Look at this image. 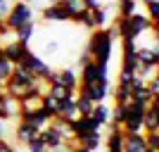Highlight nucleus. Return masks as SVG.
<instances>
[{"mask_svg": "<svg viewBox=\"0 0 159 152\" xmlns=\"http://www.w3.org/2000/svg\"><path fill=\"white\" fill-rule=\"evenodd\" d=\"M114 38H116L114 26L112 29H95V31H90L88 48H86V53L90 55V60L98 62V64H109V60H112V48H114Z\"/></svg>", "mask_w": 159, "mask_h": 152, "instance_id": "obj_1", "label": "nucleus"}, {"mask_svg": "<svg viewBox=\"0 0 159 152\" xmlns=\"http://www.w3.org/2000/svg\"><path fill=\"white\" fill-rule=\"evenodd\" d=\"M33 7L26 5V2H21V0H17V2H12V7H10V12H7L5 17V24L10 31H14V29L24 26L26 21H33Z\"/></svg>", "mask_w": 159, "mask_h": 152, "instance_id": "obj_2", "label": "nucleus"}, {"mask_svg": "<svg viewBox=\"0 0 159 152\" xmlns=\"http://www.w3.org/2000/svg\"><path fill=\"white\" fill-rule=\"evenodd\" d=\"M98 81H109V64H98V62H86L79 71V86H90Z\"/></svg>", "mask_w": 159, "mask_h": 152, "instance_id": "obj_3", "label": "nucleus"}, {"mask_svg": "<svg viewBox=\"0 0 159 152\" xmlns=\"http://www.w3.org/2000/svg\"><path fill=\"white\" fill-rule=\"evenodd\" d=\"M147 105H140V102H131L126 107V117H124V133H143V114H145Z\"/></svg>", "mask_w": 159, "mask_h": 152, "instance_id": "obj_4", "label": "nucleus"}, {"mask_svg": "<svg viewBox=\"0 0 159 152\" xmlns=\"http://www.w3.org/2000/svg\"><path fill=\"white\" fill-rule=\"evenodd\" d=\"M24 67H26V69H29V71H31L38 81H45L48 76H50V71H52V69H50V64H48L40 55H36V53H29V55H26Z\"/></svg>", "mask_w": 159, "mask_h": 152, "instance_id": "obj_5", "label": "nucleus"}, {"mask_svg": "<svg viewBox=\"0 0 159 152\" xmlns=\"http://www.w3.org/2000/svg\"><path fill=\"white\" fill-rule=\"evenodd\" d=\"M76 90L86 93L88 98H90V100L95 102V105H98V102H105V100L109 98L112 83H109V81H98V83H90V86H79Z\"/></svg>", "mask_w": 159, "mask_h": 152, "instance_id": "obj_6", "label": "nucleus"}, {"mask_svg": "<svg viewBox=\"0 0 159 152\" xmlns=\"http://www.w3.org/2000/svg\"><path fill=\"white\" fill-rule=\"evenodd\" d=\"M2 53H5V60L10 62V64H24L26 55L31 53V48L21 45V43H17V40H12V43L2 45Z\"/></svg>", "mask_w": 159, "mask_h": 152, "instance_id": "obj_7", "label": "nucleus"}, {"mask_svg": "<svg viewBox=\"0 0 159 152\" xmlns=\"http://www.w3.org/2000/svg\"><path fill=\"white\" fill-rule=\"evenodd\" d=\"M152 131H159V102L157 100H152L145 107V114H143V133H152Z\"/></svg>", "mask_w": 159, "mask_h": 152, "instance_id": "obj_8", "label": "nucleus"}, {"mask_svg": "<svg viewBox=\"0 0 159 152\" xmlns=\"http://www.w3.org/2000/svg\"><path fill=\"white\" fill-rule=\"evenodd\" d=\"M140 64L150 67V69H157L159 67V43H152V48L145 45V48H138V53H135Z\"/></svg>", "mask_w": 159, "mask_h": 152, "instance_id": "obj_9", "label": "nucleus"}, {"mask_svg": "<svg viewBox=\"0 0 159 152\" xmlns=\"http://www.w3.org/2000/svg\"><path fill=\"white\" fill-rule=\"evenodd\" d=\"M0 119L2 121H12L19 119V100L12 98V95H2V102H0Z\"/></svg>", "mask_w": 159, "mask_h": 152, "instance_id": "obj_10", "label": "nucleus"}, {"mask_svg": "<svg viewBox=\"0 0 159 152\" xmlns=\"http://www.w3.org/2000/svg\"><path fill=\"white\" fill-rule=\"evenodd\" d=\"M38 140L43 143V145H45V150H48V152L55 150V147L60 145V143H64V140H62V136H60V131H57L52 124H48L45 128H40V131H38Z\"/></svg>", "mask_w": 159, "mask_h": 152, "instance_id": "obj_11", "label": "nucleus"}, {"mask_svg": "<svg viewBox=\"0 0 159 152\" xmlns=\"http://www.w3.org/2000/svg\"><path fill=\"white\" fill-rule=\"evenodd\" d=\"M40 14H43V19H45L48 24H64V21H69V12H66L57 0H55L50 7H45Z\"/></svg>", "mask_w": 159, "mask_h": 152, "instance_id": "obj_12", "label": "nucleus"}, {"mask_svg": "<svg viewBox=\"0 0 159 152\" xmlns=\"http://www.w3.org/2000/svg\"><path fill=\"white\" fill-rule=\"evenodd\" d=\"M93 131H100L98 126L93 124V119L90 117H79L76 121H71V133H74V143H79L83 136H88V133Z\"/></svg>", "mask_w": 159, "mask_h": 152, "instance_id": "obj_13", "label": "nucleus"}, {"mask_svg": "<svg viewBox=\"0 0 159 152\" xmlns=\"http://www.w3.org/2000/svg\"><path fill=\"white\" fill-rule=\"evenodd\" d=\"M145 133H124V152H145Z\"/></svg>", "mask_w": 159, "mask_h": 152, "instance_id": "obj_14", "label": "nucleus"}, {"mask_svg": "<svg viewBox=\"0 0 159 152\" xmlns=\"http://www.w3.org/2000/svg\"><path fill=\"white\" fill-rule=\"evenodd\" d=\"M14 138H17V143L26 145V143H31L33 138H38V128L19 119V121H17V128H14Z\"/></svg>", "mask_w": 159, "mask_h": 152, "instance_id": "obj_15", "label": "nucleus"}, {"mask_svg": "<svg viewBox=\"0 0 159 152\" xmlns=\"http://www.w3.org/2000/svg\"><path fill=\"white\" fill-rule=\"evenodd\" d=\"M55 83H62V86L76 90V88H79V71H76L74 67L60 69V71H55Z\"/></svg>", "mask_w": 159, "mask_h": 152, "instance_id": "obj_16", "label": "nucleus"}, {"mask_svg": "<svg viewBox=\"0 0 159 152\" xmlns=\"http://www.w3.org/2000/svg\"><path fill=\"white\" fill-rule=\"evenodd\" d=\"M45 95L55 98L57 102H64V100H74V98H76V90L62 86V83H50V86L45 88Z\"/></svg>", "mask_w": 159, "mask_h": 152, "instance_id": "obj_17", "label": "nucleus"}, {"mask_svg": "<svg viewBox=\"0 0 159 152\" xmlns=\"http://www.w3.org/2000/svg\"><path fill=\"white\" fill-rule=\"evenodd\" d=\"M57 2L69 12V21H76L83 12H88V7H86L83 0H57Z\"/></svg>", "mask_w": 159, "mask_h": 152, "instance_id": "obj_18", "label": "nucleus"}, {"mask_svg": "<svg viewBox=\"0 0 159 152\" xmlns=\"http://www.w3.org/2000/svg\"><path fill=\"white\" fill-rule=\"evenodd\" d=\"M19 119L21 121H26V124H31V126H36V128H45L48 124H50V117H48L43 109H36V112H29V114H19Z\"/></svg>", "mask_w": 159, "mask_h": 152, "instance_id": "obj_19", "label": "nucleus"}, {"mask_svg": "<svg viewBox=\"0 0 159 152\" xmlns=\"http://www.w3.org/2000/svg\"><path fill=\"white\" fill-rule=\"evenodd\" d=\"M14 40L17 43H21V45H29L31 43V38L36 36V21H26L24 26H19V29H14Z\"/></svg>", "mask_w": 159, "mask_h": 152, "instance_id": "obj_20", "label": "nucleus"}, {"mask_svg": "<svg viewBox=\"0 0 159 152\" xmlns=\"http://www.w3.org/2000/svg\"><path fill=\"white\" fill-rule=\"evenodd\" d=\"M90 119H93V124L98 126V128L107 126V124H109V107H107L105 102H98V105H93V112H90Z\"/></svg>", "mask_w": 159, "mask_h": 152, "instance_id": "obj_21", "label": "nucleus"}, {"mask_svg": "<svg viewBox=\"0 0 159 152\" xmlns=\"http://www.w3.org/2000/svg\"><path fill=\"white\" fill-rule=\"evenodd\" d=\"M57 117L71 124V121L79 119L81 114H79V107H76V102H74V100H64V102H60V112H57Z\"/></svg>", "mask_w": 159, "mask_h": 152, "instance_id": "obj_22", "label": "nucleus"}, {"mask_svg": "<svg viewBox=\"0 0 159 152\" xmlns=\"http://www.w3.org/2000/svg\"><path fill=\"white\" fill-rule=\"evenodd\" d=\"M76 145H81V147H86V150H90V152H95L100 145H102V133L100 131H93V133H88V136H83V138L76 143Z\"/></svg>", "mask_w": 159, "mask_h": 152, "instance_id": "obj_23", "label": "nucleus"}, {"mask_svg": "<svg viewBox=\"0 0 159 152\" xmlns=\"http://www.w3.org/2000/svg\"><path fill=\"white\" fill-rule=\"evenodd\" d=\"M74 102H76V107H79V114H81V117H90V112H93V105H95V102L88 98L86 93H81V90H79V93H76V98H74Z\"/></svg>", "mask_w": 159, "mask_h": 152, "instance_id": "obj_24", "label": "nucleus"}, {"mask_svg": "<svg viewBox=\"0 0 159 152\" xmlns=\"http://www.w3.org/2000/svg\"><path fill=\"white\" fill-rule=\"evenodd\" d=\"M112 98H114V105H121V107H128V105L133 102V98H131V88L119 86V83H116V88H114Z\"/></svg>", "mask_w": 159, "mask_h": 152, "instance_id": "obj_25", "label": "nucleus"}, {"mask_svg": "<svg viewBox=\"0 0 159 152\" xmlns=\"http://www.w3.org/2000/svg\"><path fill=\"white\" fill-rule=\"evenodd\" d=\"M50 124L60 131V136H62V140H66V143H74V133H71V124L69 121H64V119H60V117H55V119H50Z\"/></svg>", "mask_w": 159, "mask_h": 152, "instance_id": "obj_26", "label": "nucleus"}, {"mask_svg": "<svg viewBox=\"0 0 159 152\" xmlns=\"http://www.w3.org/2000/svg\"><path fill=\"white\" fill-rule=\"evenodd\" d=\"M40 109H43L50 119H55L57 112H60V102H57L55 98H50V95H43V100H40Z\"/></svg>", "mask_w": 159, "mask_h": 152, "instance_id": "obj_27", "label": "nucleus"}, {"mask_svg": "<svg viewBox=\"0 0 159 152\" xmlns=\"http://www.w3.org/2000/svg\"><path fill=\"white\" fill-rule=\"evenodd\" d=\"M131 98H133V102H140V105H150V102H152V98H150L145 83H140L138 88H133V90H131Z\"/></svg>", "mask_w": 159, "mask_h": 152, "instance_id": "obj_28", "label": "nucleus"}, {"mask_svg": "<svg viewBox=\"0 0 159 152\" xmlns=\"http://www.w3.org/2000/svg\"><path fill=\"white\" fill-rule=\"evenodd\" d=\"M93 12V19H95V29H107V24H109V17H107V7H95V10H90Z\"/></svg>", "mask_w": 159, "mask_h": 152, "instance_id": "obj_29", "label": "nucleus"}, {"mask_svg": "<svg viewBox=\"0 0 159 152\" xmlns=\"http://www.w3.org/2000/svg\"><path fill=\"white\" fill-rule=\"evenodd\" d=\"M138 12V0H119V17H131Z\"/></svg>", "mask_w": 159, "mask_h": 152, "instance_id": "obj_30", "label": "nucleus"}, {"mask_svg": "<svg viewBox=\"0 0 159 152\" xmlns=\"http://www.w3.org/2000/svg\"><path fill=\"white\" fill-rule=\"evenodd\" d=\"M74 24H81V26H86L88 31H95V19H93V12H90V10H88V12H83L79 19L74 21Z\"/></svg>", "mask_w": 159, "mask_h": 152, "instance_id": "obj_31", "label": "nucleus"}, {"mask_svg": "<svg viewBox=\"0 0 159 152\" xmlns=\"http://www.w3.org/2000/svg\"><path fill=\"white\" fill-rule=\"evenodd\" d=\"M147 86V93H150V98L152 100H159V76H152V79L145 83Z\"/></svg>", "mask_w": 159, "mask_h": 152, "instance_id": "obj_32", "label": "nucleus"}, {"mask_svg": "<svg viewBox=\"0 0 159 152\" xmlns=\"http://www.w3.org/2000/svg\"><path fill=\"white\" fill-rule=\"evenodd\" d=\"M21 2H26V5H31L33 7V12H43V10H45V7H50L55 2V0H21Z\"/></svg>", "mask_w": 159, "mask_h": 152, "instance_id": "obj_33", "label": "nucleus"}, {"mask_svg": "<svg viewBox=\"0 0 159 152\" xmlns=\"http://www.w3.org/2000/svg\"><path fill=\"white\" fill-rule=\"evenodd\" d=\"M147 19L150 21H159V0H154V2H147Z\"/></svg>", "mask_w": 159, "mask_h": 152, "instance_id": "obj_34", "label": "nucleus"}, {"mask_svg": "<svg viewBox=\"0 0 159 152\" xmlns=\"http://www.w3.org/2000/svg\"><path fill=\"white\" fill-rule=\"evenodd\" d=\"M133 79H135V74H133V71H128V69H121V71H119V86H131V83H133Z\"/></svg>", "mask_w": 159, "mask_h": 152, "instance_id": "obj_35", "label": "nucleus"}, {"mask_svg": "<svg viewBox=\"0 0 159 152\" xmlns=\"http://www.w3.org/2000/svg\"><path fill=\"white\" fill-rule=\"evenodd\" d=\"M145 143L150 150H159V131H152V133H145Z\"/></svg>", "mask_w": 159, "mask_h": 152, "instance_id": "obj_36", "label": "nucleus"}, {"mask_svg": "<svg viewBox=\"0 0 159 152\" xmlns=\"http://www.w3.org/2000/svg\"><path fill=\"white\" fill-rule=\"evenodd\" d=\"M12 67H14V64H10L7 60H0V81H2V83L10 79V74H12Z\"/></svg>", "mask_w": 159, "mask_h": 152, "instance_id": "obj_37", "label": "nucleus"}, {"mask_svg": "<svg viewBox=\"0 0 159 152\" xmlns=\"http://www.w3.org/2000/svg\"><path fill=\"white\" fill-rule=\"evenodd\" d=\"M10 7H12V0H0V19H5V17H7Z\"/></svg>", "mask_w": 159, "mask_h": 152, "instance_id": "obj_38", "label": "nucleus"}, {"mask_svg": "<svg viewBox=\"0 0 159 152\" xmlns=\"http://www.w3.org/2000/svg\"><path fill=\"white\" fill-rule=\"evenodd\" d=\"M0 152H17V150H14V145L7 138H2V140H0Z\"/></svg>", "mask_w": 159, "mask_h": 152, "instance_id": "obj_39", "label": "nucleus"}, {"mask_svg": "<svg viewBox=\"0 0 159 152\" xmlns=\"http://www.w3.org/2000/svg\"><path fill=\"white\" fill-rule=\"evenodd\" d=\"M57 48H60V45H57L55 40H50V43L45 45V50H43V53H45V55H52V53H57Z\"/></svg>", "mask_w": 159, "mask_h": 152, "instance_id": "obj_40", "label": "nucleus"}, {"mask_svg": "<svg viewBox=\"0 0 159 152\" xmlns=\"http://www.w3.org/2000/svg\"><path fill=\"white\" fill-rule=\"evenodd\" d=\"M2 138H7V121L0 119V140H2Z\"/></svg>", "mask_w": 159, "mask_h": 152, "instance_id": "obj_41", "label": "nucleus"}, {"mask_svg": "<svg viewBox=\"0 0 159 152\" xmlns=\"http://www.w3.org/2000/svg\"><path fill=\"white\" fill-rule=\"evenodd\" d=\"M86 62H90V55H88V53H81V55H79V64L83 67Z\"/></svg>", "mask_w": 159, "mask_h": 152, "instance_id": "obj_42", "label": "nucleus"}, {"mask_svg": "<svg viewBox=\"0 0 159 152\" xmlns=\"http://www.w3.org/2000/svg\"><path fill=\"white\" fill-rule=\"evenodd\" d=\"M71 152H90V150H86V147H81V145H74Z\"/></svg>", "mask_w": 159, "mask_h": 152, "instance_id": "obj_43", "label": "nucleus"}, {"mask_svg": "<svg viewBox=\"0 0 159 152\" xmlns=\"http://www.w3.org/2000/svg\"><path fill=\"white\" fill-rule=\"evenodd\" d=\"M0 60H5V53H2V45H0Z\"/></svg>", "mask_w": 159, "mask_h": 152, "instance_id": "obj_44", "label": "nucleus"}, {"mask_svg": "<svg viewBox=\"0 0 159 152\" xmlns=\"http://www.w3.org/2000/svg\"><path fill=\"white\" fill-rule=\"evenodd\" d=\"M145 152H159V150H150V147H147V150H145Z\"/></svg>", "mask_w": 159, "mask_h": 152, "instance_id": "obj_45", "label": "nucleus"}, {"mask_svg": "<svg viewBox=\"0 0 159 152\" xmlns=\"http://www.w3.org/2000/svg\"><path fill=\"white\" fill-rule=\"evenodd\" d=\"M2 95H5V93H2V90H0V102H2Z\"/></svg>", "mask_w": 159, "mask_h": 152, "instance_id": "obj_46", "label": "nucleus"}, {"mask_svg": "<svg viewBox=\"0 0 159 152\" xmlns=\"http://www.w3.org/2000/svg\"><path fill=\"white\" fill-rule=\"evenodd\" d=\"M143 2H145V5H147V2H154V0H143Z\"/></svg>", "mask_w": 159, "mask_h": 152, "instance_id": "obj_47", "label": "nucleus"}, {"mask_svg": "<svg viewBox=\"0 0 159 152\" xmlns=\"http://www.w3.org/2000/svg\"><path fill=\"white\" fill-rule=\"evenodd\" d=\"M2 86H5V83H2V81H0V90H2Z\"/></svg>", "mask_w": 159, "mask_h": 152, "instance_id": "obj_48", "label": "nucleus"}, {"mask_svg": "<svg viewBox=\"0 0 159 152\" xmlns=\"http://www.w3.org/2000/svg\"><path fill=\"white\" fill-rule=\"evenodd\" d=\"M0 21H2V19H0Z\"/></svg>", "mask_w": 159, "mask_h": 152, "instance_id": "obj_49", "label": "nucleus"}]
</instances>
